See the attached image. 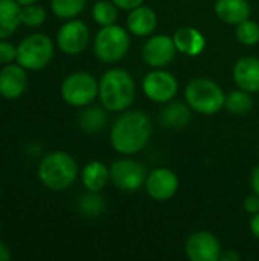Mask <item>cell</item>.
<instances>
[{"label":"cell","instance_id":"obj_1","mask_svg":"<svg viewBox=\"0 0 259 261\" xmlns=\"http://www.w3.org/2000/svg\"><path fill=\"white\" fill-rule=\"evenodd\" d=\"M151 133V119L145 112L125 110L111 125L110 144L119 154L133 156L148 145Z\"/></svg>","mask_w":259,"mask_h":261},{"label":"cell","instance_id":"obj_2","mask_svg":"<svg viewBox=\"0 0 259 261\" xmlns=\"http://www.w3.org/2000/svg\"><path fill=\"white\" fill-rule=\"evenodd\" d=\"M136 98V83L131 73L121 67H111L99 78V101L108 112H125Z\"/></svg>","mask_w":259,"mask_h":261},{"label":"cell","instance_id":"obj_3","mask_svg":"<svg viewBox=\"0 0 259 261\" xmlns=\"http://www.w3.org/2000/svg\"><path fill=\"white\" fill-rule=\"evenodd\" d=\"M78 177V164L66 151L47 153L38 165V179L50 191L70 188Z\"/></svg>","mask_w":259,"mask_h":261},{"label":"cell","instance_id":"obj_4","mask_svg":"<svg viewBox=\"0 0 259 261\" xmlns=\"http://www.w3.org/2000/svg\"><path fill=\"white\" fill-rule=\"evenodd\" d=\"M185 101L192 109V112L211 116L224 109L226 93L214 80L197 76L186 84Z\"/></svg>","mask_w":259,"mask_h":261},{"label":"cell","instance_id":"obj_5","mask_svg":"<svg viewBox=\"0 0 259 261\" xmlns=\"http://www.w3.org/2000/svg\"><path fill=\"white\" fill-rule=\"evenodd\" d=\"M130 32L119 24L102 26L93 40L95 57L107 64H113L125 58L130 50Z\"/></svg>","mask_w":259,"mask_h":261},{"label":"cell","instance_id":"obj_6","mask_svg":"<svg viewBox=\"0 0 259 261\" xmlns=\"http://www.w3.org/2000/svg\"><path fill=\"white\" fill-rule=\"evenodd\" d=\"M55 46L49 35L41 32H34L24 37L17 46V58L18 63L26 70H41L44 69L53 58Z\"/></svg>","mask_w":259,"mask_h":261},{"label":"cell","instance_id":"obj_7","mask_svg":"<svg viewBox=\"0 0 259 261\" xmlns=\"http://www.w3.org/2000/svg\"><path fill=\"white\" fill-rule=\"evenodd\" d=\"M60 93L67 106L87 107L99 96V81L89 72H73L63 80Z\"/></svg>","mask_w":259,"mask_h":261},{"label":"cell","instance_id":"obj_8","mask_svg":"<svg viewBox=\"0 0 259 261\" xmlns=\"http://www.w3.org/2000/svg\"><path fill=\"white\" fill-rule=\"evenodd\" d=\"M147 168L130 158L118 159L111 164L110 167V180L111 184L127 193L139 191L143 188L145 180H147Z\"/></svg>","mask_w":259,"mask_h":261},{"label":"cell","instance_id":"obj_9","mask_svg":"<svg viewBox=\"0 0 259 261\" xmlns=\"http://www.w3.org/2000/svg\"><path fill=\"white\" fill-rule=\"evenodd\" d=\"M142 92L150 101L166 104L176 98L179 92V81L171 72L165 69H154L143 76Z\"/></svg>","mask_w":259,"mask_h":261},{"label":"cell","instance_id":"obj_10","mask_svg":"<svg viewBox=\"0 0 259 261\" xmlns=\"http://www.w3.org/2000/svg\"><path fill=\"white\" fill-rule=\"evenodd\" d=\"M90 43L89 26L78 18L66 20L56 32V46L66 55H79Z\"/></svg>","mask_w":259,"mask_h":261},{"label":"cell","instance_id":"obj_11","mask_svg":"<svg viewBox=\"0 0 259 261\" xmlns=\"http://www.w3.org/2000/svg\"><path fill=\"white\" fill-rule=\"evenodd\" d=\"M177 55L172 37L166 34L151 35L142 46V60L153 69H165Z\"/></svg>","mask_w":259,"mask_h":261},{"label":"cell","instance_id":"obj_12","mask_svg":"<svg viewBox=\"0 0 259 261\" xmlns=\"http://www.w3.org/2000/svg\"><path fill=\"white\" fill-rule=\"evenodd\" d=\"M221 252L220 240L209 231L192 232L185 242V254L191 261H218Z\"/></svg>","mask_w":259,"mask_h":261},{"label":"cell","instance_id":"obj_13","mask_svg":"<svg viewBox=\"0 0 259 261\" xmlns=\"http://www.w3.org/2000/svg\"><path fill=\"white\" fill-rule=\"evenodd\" d=\"M179 185L180 182L177 174L172 170L162 167L148 173L143 188L153 200L168 202L179 191Z\"/></svg>","mask_w":259,"mask_h":261},{"label":"cell","instance_id":"obj_14","mask_svg":"<svg viewBox=\"0 0 259 261\" xmlns=\"http://www.w3.org/2000/svg\"><path fill=\"white\" fill-rule=\"evenodd\" d=\"M27 89L26 69L18 63L5 64L0 69V96L5 99H17Z\"/></svg>","mask_w":259,"mask_h":261},{"label":"cell","instance_id":"obj_15","mask_svg":"<svg viewBox=\"0 0 259 261\" xmlns=\"http://www.w3.org/2000/svg\"><path fill=\"white\" fill-rule=\"evenodd\" d=\"M234 81L238 89L246 90L249 93L259 92V58L246 55L241 57L232 70Z\"/></svg>","mask_w":259,"mask_h":261},{"label":"cell","instance_id":"obj_16","mask_svg":"<svg viewBox=\"0 0 259 261\" xmlns=\"http://www.w3.org/2000/svg\"><path fill=\"white\" fill-rule=\"evenodd\" d=\"M157 28V14L150 6L140 5L128 11L127 29L136 37H150Z\"/></svg>","mask_w":259,"mask_h":261},{"label":"cell","instance_id":"obj_17","mask_svg":"<svg viewBox=\"0 0 259 261\" xmlns=\"http://www.w3.org/2000/svg\"><path fill=\"white\" fill-rule=\"evenodd\" d=\"M174 44L177 47V52L186 55V57H198L203 54L206 47V38L205 35L192 26L179 28L172 35Z\"/></svg>","mask_w":259,"mask_h":261},{"label":"cell","instance_id":"obj_18","mask_svg":"<svg viewBox=\"0 0 259 261\" xmlns=\"http://www.w3.org/2000/svg\"><path fill=\"white\" fill-rule=\"evenodd\" d=\"M215 15L226 24H238L250 17L252 8L247 0H215Z\"/></svg>","mask_w":259,"mask_h":261},{"label":"cell","instance_id":"obj_19","mask_svg":"<svg viewBox=\"0 0 259 261\" xmlns=\"http://www.w3.org/2000/svg\"><path fill=\"white\" fill-rule=\"evenodd\" d=\"M81 180L87 191L101 193L110 182V167L101 161H90L81 171Z\"/></svg>","mask_w":259,"mask_h":261},{"label":"cell","instance_id":"obj_20","mask_svg":"<svg viewBox=\"0 0 259 261\" xmlns=\"http://www.w3.org/2000/svg\"><path fill=\"white\" fill-rule=\"evenodd\" d=\"M191 113H192V109L188 106V102L169 101L166 102L165 109L160 113V122L166 128L179 130L189 124L191 116H192Z\"/></svg>","mask_w":259,"mask_h":261},{"label":"cell","instance_id":"obj_21","mask_svg":"<svg viewBox=\"0 0 259 261\" xmlns=\"http://www.w3.org/2000/svg\"><path fill=\"white\" fill-rule=\"evenodd\" d=\"M21 23V5L17 0H0V40L9 38Z\"/></svg>","mask_w":259,"mask_h":261},{"label":"cell","instance_id":"obj_22","mask_svg":"<svg viewBox=\"0 0 259 261\" xmlns=\"http://www.w3.org/2000/svg\"><path fill=\"white\" fill-rule=\"evenodd\" d=\"M107 122H108V116L99 107H87L78 116L79 127L87 133H96L102 130L107 125Z\"/></svg>","mask_w":259,"mask_h":261},{"label":"cell","instance_id":"obj_23","mask_svg":"<svg viewBox=\"0 0 259 261\" xmlns=\"http://www.w3.org/2000/svg\"><path fill=\"white\" fill-rule=\"evenodd\" d=\"M252 93L246 92V90H241V89H237V90H232L226 95V101H224V109L235 115V116H241V115H246L252 110L253 107V99L250 96Z\"/></svg>","mask_w":259,"mask_h":261},{"label":"cell","instance_id":"obj_24","mask_svg":"<svg viewBox=\"0 0 259 261\" xmlns=\"http://www.w3.org/2000/svg\"><path fill=\"white\" fill-rule=\"evenodd\" d=\"M118 6L111 0H98L93 8H92V17L96 24L102 26H110L118 21Z\"/></svg>","mask_w":259,"mask_h":261},{"label":"cell","instance_id":"obj_25","mask_svg":"<svg viewBox=\"0 0 259 261\" xmlns=\"http://www.w3.org/2000/svg\"><path fill=\"white\" fill-rule=\"evenodd\" d=\"M87 0H50L52 12L61 20L76 18L85 8Z\"/></svg>","mask_w":259,"mask_h":261},{"label":"cell","instance_id":"obj_26","mask_svg":"<svg viewBox=\"0 0 259 261\" xmlns=\"http://www.w3.org/2000/svg\"><path fill=\"white\" fill-rule=\"evenodd\" d=\"M78 210L81 211V214H84L85 217H98L104 213L105 210V202L104 199L99 196V193H93L89 191L87 194L79 197L78 202Z\"/></svg>","mask_w":259,"mask_h":261},{"label":"cell","instance_id":"obj_27","mask_svg":"<svg viewBox=\"0 0 259 261\" xmlns=\"http://www.w3.org/2000/svg\"><path fill=\"white\" fill-rule=\"evenodd\" d=\"M235 35L238 41L244 46H256L259 43V24L256 21L247 18L237 24Z\"/></svg>","mask_w":259,"mask_h":261},{"label":"cell","instance_id":"obj_28","mask_svg":"<svg viewBox=\"0 0 259 261\" xmlns=\"http://www.w3.org/2000/svg\"><path fill=\"white\" fill-rule=\"evenodd\" d=\"M46 9L40 5L21 6V23L27 28H38L46 21Z\"/></svg>","mask_w":259,"mask_h":261},{"label":"cell","instance_id":"obj_29","mask_svg":"<svg viewBox=\"0 0 259 261\" xmlns=\"http://www.w3.org/2000/svg\"><path fill=\"white\" fill-rule=\"evenodd\" d=\"M17 58V46H14L11 41H0V64H9L14 63Z\"/></svg>","mask_w":259,"mask_h":261},{"label":"cell","instance_id":"obj_30","mask_svg":"<svg viewBox=\"0 0 259 261\" xmlns=\"http://www.w3.org/2000/svg\"><path fill=\"white\" fill-rule=\"evenodd\" d=\"M243 206H244L246 213H249L250 216L259 213V196H256L255 193L252 196H247L243 202Z\"/></svg>","mask_w":259,"mask_h":261},{"label":"cell","instance_id":"obj_31","mask_svg":"<svg viewBox=\"0 0 259 261\" xmlns=\"http://www.w3.org/2000/svg\"><path fill=\"white\" fill-rule=\"evenodd\" d=\"M119 9H124V11H131L140 5H143L145 0H111Z\"/></svg>","mask_w":259,"mask_h":261},{"label":"cell","instance_id":"obj_32","mask_svg":"<svg viewBox=\"0 0 259 261\" xmlns=\"http://www.w3.org/2000/svg\"><path fill=\"white\" fill-rule=\"evenodd\" d=\"M249 228H250V232H252V236H253L255 239H258L259 240V213H256V214H253V216H252Z\"/></svg>","mask_w":259,"mask_h":261},{"label":"cell","instance_id":"obj_33","mask_svg":"<svg viewBox=\"0 0 259 261\" xmlns=\"http://www.w3.org/2000/svg\"><path fill=\"white\" fill-rule=\"evenodd\" d=\"M250 185H252V190L253 193L259 196V165L255 167V170L252 171V177H250Z\"/></svg>","mask_w":259,"mask_h":261},{"label":"cell","instance_id":"obj_34","mask_svg":"<svg viewBox=\"0 0 259 261\" xmlns=\"http://www.w3.org/2000/svg\"><path fill=\"white\" fill-rule=\"evenodd\" d=\"M220 260L223 261H240L241 260V255L235 251H223L221 252V257Z\"/></svg>","mask_w":259,"mask_h":261},{"label":"cell","instance_id":"obj_35","mask_svg":"<svg viewBox=\"0 0 259 261\" xmlns=\"http://www.w3.org/2000/svg\"><path fill=\"white\" fill-rule=\"evenodd\" d=\"M11 258H12V255H11L9 248L3 242H0V261H9Z\"/></svg>","mask_w":259,"mask_h":261},{"label":"cell","instance_id":"obj_36","mask_svg":"<svg viewBox=\"0 0 259 261\" xmlns=\"http://www.w3.org/2000/svg\"><path fill=\"white\" fill-rule=\"evenodd\" d=\"M21 6H26V5H32V3H37V0H17Z\"/></svg>","mask_w":259,"mask_h":261},{"label":"cell","instance_id":"obj_37","mask_svg":"<svg viewBox=\"0 0 259 261\" xmlns=\"http://www.w3.org/2000/svg\"><path fill=\"white\" fill-rule=\"evenodd\" d=\"M0 232H2V225H0Z\"/></svg>","mask_w":259,"mask_h":261}]
</instances>
